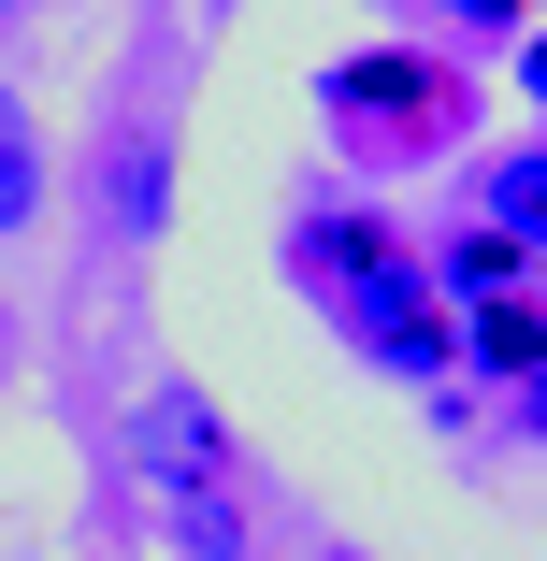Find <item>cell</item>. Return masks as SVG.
I'll return each mask as SVG.
<instances>
[{
    "mask_svg": "<svg viewBox=\"0 0 547 561\" xmlns=\"http://www.w3.org/2000/svg\"><path fill=\"white\" fill-rule=\"evenodd\" d=\"M461 375H490V389H547V302H533V288L461 302Z\"/></svg>",
    "mask_w": 547,
    "mask_h": 561,
    "instance_id": "obj_6",
    "label": "cell"
},
{
    "mask_svg": "<svg viewBox=\"0 0 547 561\" xmlns=\"http://www.w3.org/2000/svg\"><path fill=\"white\" fill-rule=\"evenodd\" d=\"M432 15H447V30H490V44H504V30L533 15V0H432Z\"/></svg>",
    "mask_w": 547,
    "mask_h": 561,
    "instance_id": "obj_10",
    "label": "cell"
},
{
    "mask_svg": "<svg viewBox=\"0 0 547 561\" xmlns=\"http://www.w3.org/2000/svg\"><path fill=\"white\" fill-rule=\"evenodd\" d=\"M476 216H490L504 245H533V260H547V130H533V145H490V159H476Z\"/></svg>",
    "mask_w": 547,
    "mask_h": 561,
    "instance_id": "obj_7",
    "label": "cell"
},
{
    "mask_svg": "<svg viewBox=\"0 0 547 561\" xmlns=\"http://www.w3.org/2000/svg\"><path fill=\"white\" fill-rule=\"evenodd\" d=\"M274 260H288V288H303V302H361V288L432 274V260H418V231H403L375 187H317L288 231H274Z\"/></svg>",
    "mask_w": 547,
    "mask_h": 561,
    "instance_id": "obj_3",
    "label": "cell"
},
{
    "mask_svg": "<svg viewBox=\"0 0 547 561\" xmlns=\"http://www.w3.org/2000/svg\"><path fill=\"white\" fill-rule=\"evenodd\" d=\"M303 561H375V547H346V533H332V547H303Z\"/></svg>",
    "mask_w": 547,
    "mask_h": 561,
    "instance_id": "obj_12",
    "label": "cell"
},
{
    "mask_svg": "<svg viewBox=\"0 0 547 561\" xmlns=\"http://www.w3.org/2000/svg\"><path fill=\"white\" fill-rule=\"evenodd\" d=\"M130 490H145L173 561H260V461L202 375H159L130 403Z\"/></svg>",
    "mask_w": 547,
    "mask_h": 561,
    "instance_id": "obj_1",
    "label": "cell"
},
{
    "mask_svg": "<svg viewBox=\"0 0 547 561\" xmlns=\"http://www.w3.org/2000/svg\"><path fill=\"white\" fill-rule=\"evenodd\" d=\"M15 15H30V0H0V30H15Z\"/></svg>",
    "mask_w": 547,
    "mask_h": 561,
    "instance_id": "obj_13",
    "label": "cell"
},
{
    "mask_svg": "<svg viewBox=\"0 0 547 561\" xmlns=\"http://www.w3.org/2000/svg\"><path fill=\"white\" fill-rule=\"evenodd\" d=\"M159 216H173V130L130 116L101 145V245H159Z\"/></svg>",
    "mask_w": 547,
    "mask_h": 561,
    "instance_id": "obj_5",
    "label": "cell"
},
{
    "mask_svg": "<svg viewBox=\"0 0 547 561\" xmlns=\"http://www.w3.org/2000/svg\"><path fill=\"white\" fill-rule=\"evenodd\" d=\"M317 116H332L346 159L403 173V159H432V145H461V72L432 58V44H346L332 72H317Z\"/></svg>",
    "mask_w": 547,
    "mask_h": 561,
    "instance_id": "obj_2",
    "label": "cell"
},
{
    "mask_svg": "<svg viewBox=\"0 0 547 561\" xmlns=\"http://www.w3.org/2000/svg\"><path fill=\"white\" fill-rule=\"evenodd\" d=\"M518 101H533V116H547V30L518 44Z\"/></svg>",
    "mask_w": 547,
    "mask_h": 561,
    "instance_id": "obj_11",
    "label": "cell"
},
{
    "mask_svg": "<svg viewBox=\"0 0 547 561\" xmlns=\"http://www.w3.org/2000/svg\"><path fill=\"white\" fill-rule=\"evenodd\" d=\"M44 202H58V145L15 87H0V231H44Z\"/></svg>",
    "mask_w": 547,
    "mask_h": 561,
    "instance_id": "obj_8",
    "label": "cell"
},
{
    "mask_svg": "<svg viewBox=\"0 0 547 561\" xmlns=\"http://www.w3.org/2000/svg\"><path fill=\"white\" fill-rule=\"evenodd\" d=\"M432 288L447 302H504V288H533V245H504L490 216H461V231L432 245Z\"/></svg>",
    "mask_w": 547,
    "mask_h": 561,
    "instance_id": "obj_9",
    "label": "cell"
},
{
    "mask_svg": "<svg viewBox=\"0 0 547 561\" xmlns=\"http://www.w3.org/2000/svg\"><path fill=\"white\" fill-rule=\"evenodd\" d=\"M332 317H346V346H361L375 375H403V389H447V375H461V302L432 288V274L361 288V302H332Z\"/></svg>",
    "mask_w": 547,
    "mask_h": 561,
    "instance_id": "obj_4",
    "label": "cell"
}]
</instances>
